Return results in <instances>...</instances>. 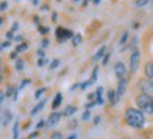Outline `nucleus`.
I'll return each mask as SVG.
<instances>
[{
    "label": "nucleus",
    "instance_id": "14",
    "mask_svg": "<svg viewBox=\"0 0 153 139\" xmlns=\"http://www.w3.org/2000/svg\"><path fill=\"white\" fill-rule=\"evenodd\" d=\"M145 74H146V77H148L149 80L153 78V62H148V64L145 65Z\"/></svg>",
    "mask_w": 153,
    "mask_h": 139
},
{
    "label": "nucleus",
    "instance_id": "56",
    "mask_svg": "<svg viewBox=\"0 0 153 139\" xmlns=\"http://www.w3.org/2000/svg\"><path fill=\"white\" fill-rule=\"evenodd\" d=\"M0 83H1V77H0Z\"/></svg>",
    "mask_w": 153,
    "mask_h": 139
},
{
    "label": "nucleus",
    "instance_id": "19",
    "mask_svg": "<svg viewBox=\"0 0 153 139\" xmlns=\"http://www.w3.org/2000/svg\"><path fill=\"white\" fill-rule=\"evenodd\" d=\"M150 1V0H135V3H133V6L135 7H143V6H146Z\"/></svg>",
    "mask_w": 153,
    "mask_h": 139
},
{
    "label": "nucleus",
    "instance_id": "36",
    "mask_svg": "<svg viewBox=\"0 0 153 139\" xmlns=\"http://www.w3.org/2000/svg\"><path fill=\"white\" fill-rule=\"evenodd\" d=\"M44 125H45V121H40V122L37 123V128H38V129H41V128L44 126Z\"/></svg>",
    "mask_w": 153,
    "mask_h": 139
},
{
    "label": "nucleus",
    "instance_id": "8",
    "mask_svg": "<svg viewBox=\"0 0 153 139\" xmlns=\"http://www.w3.org/2000/svg\"><path fill=\"white\" fill-rule=\"evenodd\" d=\"M97 77H98V68H94V71H92V75H91V78L88 80L87 83H84L81 84V88L82 89H85L87 87H89V85H92L95 81H97Z\"/></svg>",
    "mask_w": 153,
    "mask_h": 139
},
{
    "label": "nucleus",
    "instance_id": "57",
    "mask_svg": "<svg viewBox=\"0 0 153 139\" xmlns=\"http://www.w3.org/2000/svg\"><path fill=\"white\" fill-rule=\"evenodd\" d=\"M85 1H89V0H85Z\"/></svg>",
    "mask_w": 153,
    "mask_h": 139
},
{
    "label": "nucleus",
    "instance_id": "17",
    "mask_svg": "<svg viewBox=\"0 0 153 139\" xmlns=\"http://www.w3.org/2000/svg\"><path fill=\"white\" fill-rule=\"evenodd\" d=\"M81 41H82V36L81 34H74V37H72V44L78 45V44H81Z\"/></svg>",
    "mask_w": 153,
    "mask_h": 139
},
{
    "label": "nucleus",
    "instance_id": "35",
    "mask_svg": "<svg viewBox=\"0 0 153 139\" xmlns=\"http://www.w3.org/2000/svg\"><path fill=\"white\" fill-rule=\"evenodd\" d=\"M48 44H50V41L47 39H44L43 41H41V47H43V48H45V47H47Z\"/></svg>",
    "mask_w": 153,
    "mask_h": 139
},
{
    "label": "nucleus",
    "instance_id": "22",
    "mask_svg": "<svg viewBox=\"0 0 153 139\" xmlns=\"http://www.w3.org/2000/svg\"><path fill=\"white\" fill-rule=\"evenodd\" d=\"M13 138L19 139V122H14V126H13Z\"/></svg>",
    "mask_w": 153,
    "mask_h": 139
},
{
    "label": "nucleus",
    "instance_id": "25",
    "mask_svg": "<svg viewBox=\"0 0 153 139\" xmlns=\"http://www.w3.org/2000/svg\"><path fill=\"white\" fill-rule=\"evenodd\" d=\"M44 92H45V88H40V89H37V92H36V95H34V97H36V98L38 100V98H40V97H41Z\"/></svg>",
    "mask_w": 153,
    "mask_h": 139
},
{
    "label": "nucleus",
    "instance_id": "23",
    "mask_svg": "<svg viewBox=\"0 0 153 139\" xmlns=\"http://www.w3.org/2000/svg\"><path fill=\"white\" fill-rule=\"evenodd\" d=\"M23 68H24V61L19 58V60L16 61V70H17V71H22Z\"/></svg>",
    "mask_w": 153,
    "mask_h": 139
},
{
    "label": "nucleus",
    "instance_id": "15",
    "mask_svg": "<svg viewBox=\"0 0 153 139\" xmlns=\"http://www.w3.org/2000/svg\"><path fill=\"white\" fill-rule=\"evenodd\" d=\"M61 101H62V95L58 92V94L55 95L54 101H53V109H55V108H58V106L61 105Z\"/></svg>",
    "mask_w": 153,
    "mask_h": 139
},
{
    "label": "nucleus",
    "instance_id": "48",
    "mask_svg": "<svg viewBox=\"0 0 153 139\" xmlns=\"http://www.w3.org/2000/svg\"><path fill=\"white\" fill-rule=\"evenodd\" d=\"M99 121H101V118H99V117H97V118H95V121H94V122H95V123H98Z\"/></svg>",
    "mask_w": 153,
    "mask_h": 139
},
{
    "label": "nucleus",
    "instance_id": "41",
    "mask_svg": "<svg viewBox=\"0 0 153 139\" xmlns=\"http://www.w3.org/2000/svg\"><path fill=\"white\" fill-rule=\"evenodd\" d=\"M19 28V23H13V27H11V31H16Z\"/></svg>",
    "mask_w": 153,
    "mask_h": 139
},
{
    "label": "nucleus",
    "instance_id": "44",
    "mask_svg": "<svg viewBox=\"0 0 153 139\" xmlns=\"http://www.w3.org/2000/svg\"><path fill=\"white\" fill-rule=\"evenodd\" d=\"M10 57H11V58H13V60H14V58H16V57H17V51H13V53H11V54H10Z\"/></svg>",
    "mask_w": 153,
    "mask_h": 139
},
{
    "label": "nucleus",
    "instance_id": "18",
    "mask_svg": "<svg viewBox=\"0 0 153 139\" xmlns=\"http://www.w3.org/2000/svg\"><path fill=\"white\" fill-rule=\"evenodd\" d=\"M75 112H76V108H75V106H71V105H70V106H67V108H65L64 114H65L67 117H70V115H74Z\"/></svg>",
    "mask_w": 153,
    "mask_h": 139
},
{
    "label": "nucleus",
    "instance_id": "49",
    "mask_svg": "<svg viewBox=\"0 0 153 139\" xmlns=\"http://www.w3.org/2000/svg\"><path fill=\"white\" fill-rule=\"evenodd\" d=\"M75 125H76V122H75V121H72V122H71V128H75Z\"/></svg>",
    "mask_w": 153,
    "mask_h": 139
},
{
    "label": "nucleus",
    "instance_id": "27",
    "mask_svg": "<svg viewBox=\"0 0 153 139\" xmlns=\"http://www.w3.org/2000/svg\"><path fill=\"white\" fill-rule=\"evenodd\" d=\"M128 36H129L128 33H123V34H122V37H120V41H119L120 44H125L126 40H128Z\"/></svg>",
    "mask_w": 153,
    "mask_h": 139
},
{
    "label": "nucleus",
    "instance_id": "11",
    "mask_svg": "<svg viewBox=\"0 0 153 139\" xmlns=\"http://www.w3.org/2000/svg\"><path fill=\"white\" fill-rule=\"evenodd\" d=\"M105 51H106V47H101L98 51H97V54L92 57V61H99L101 58H104V56H105Z\"/></svg>",
    "mask_w": 153,
    "mask_h": 139
},
{
    "label": "nucleus",
    "instance_id": "47",
    "mask_svg": "<svg viewBox=\"0 0 153 139\" xmlns=\"http://www.w3.org/2000/svg\"><path fill=\"white\" fill-rule=\"evenodd\" d=\"M67 139H76V135H71V136H68Z\"/></svg>",
    "mask_w": 153,
    "mask_h": 139
},
{
    "label": "nucleus",
    "instance_id": "2",
    "mask_svg": "<svg viewBox=\"0 0 153 139\" xmlns=\"http://www.w3.org/2000/svg\"><path fill=\"white\" fill-rule=\"evenodd\" d=\"M137 108L143 114H153V98L146 94H140L136 98Z\"/></svg>",
    "mask_w": 153,
    "mask_h": 139
},
{
    "label": "nucleus",
    "instance_id": "40",
    "mask_svg": "<svg viewBox=\"0 0 153 139\" xmlns=\"http://www.w3.org/2000/svg\"><path fill=\"white\" fill-rule=\"evenodd\" d=\"M95 104H97V102H94V101H92V102H89V104H87V105H85V108H87V109H89V108H92V106L95 105Z\"/></svg>",
    "mask_w": 153,
    "mask_h": 139
},
{
    "label": "nucleus",
    "instance_id": "58",
    "mask_svg": "<svg viewBox=\"0 0 153 139\" xmlns=\"http://www.w3.org/2000/svg\"><path fill=\"white\" fill-rule=\"evenodd\" d=\"M58 1H61V0H58Z\"/></svg>",
    "mask_w": 153,
    "mask_h": 139
},
{
    "label": "nucleus",
    "instance_id": "1",
    "mask_svg": "<svg viewBox=\"0 0 153 139\" xmlns=\"http://www.w3.org/2000/svg\"><path fill=\"white\" fill-rule=\"evenodd\" d=\"M125 121L132 128H143L145 126V115L140 109L128 108L125 111Z\"/></svg>",
    "mask_w": 153,
    "mask_h": 139
},
{
    "label": "nucleus",
    "instance_id": "59",
    "mask_svg": "<svg viewBox=\"0 0 153 139\" xmlns=\"http://www.w3.org/2000/svg\"><path fill=\"white\" fill-rule=\"evenodd\" d=\"M152 3H153V1H152Z\"/></svg>",
    "mask_w": 153,
    "mask_h": 139
},
{
    "label": "nucleus",
    "instance_id": "21",
    "mask_svg": "<svg viewBox=\"0 0 153 139\" xmlns=\"http://www.w3.org/2000/svg\"><path fill=\"white\" fill-rule=\"evenodd\" d=\"M14 91H16V88H14L13 85H9V87H7V91H6V97H13V95H14Z\"/></svg>",
    "mask_w": 153,
    "mask_h": 139
},
{
    "label": "nucleus",
    "instance_id": "9",
    "mask_svg": "<svg viewBox=\"0 0 153 139\" xmlns=\"http://www.w3.org/2000/svg\"><path fill=\"white\" fill-rule=\"evenodd\" d=\"M108 100H109L111 105H115V104L119 101V97H118V94H116V91H114V89L108 91Z\"/></svg>",
    "mask_w": 153,
    "mask_h": 139
},
{
    "label": "nucleus",
    "instance_id": "53",
    "mask_svg": "<svg viewBox=\"0 0 153 139\" xmlns=\"http://www.w3.org/2000/svg\"><path fill=\"white\" fill-rule=\"evenodd\" d=\"M3 50V45H1V43H0V51Z\"/></svg>",
    "mask_w": 153,
    "mask_h": 139
},
{
    "label": "nucleus",
    "instance_id": "34",
    "mask_svg": "<svg viewBox=\"0 0 153 139\" xmlns=\"http://www.w3.org/2000/svg\"><path fill=\"white\" fill-rule=\"evenodd\" d=\"M6 39L9 40V41L14 39V36H13V31H7V33H6Z\"/></svg>",
    "mask_w": 153,
    "mask_h": 139
},
{
    "label": "nucleus",
    "instance_id": "42",
    "mask_svg": "<svg viewBox=\"0 0 153 139\" xmlns=\"http://www.w3.org/2000/svg\"><path fill=\"white\" fill-rule=\"evenodd\" d=\"M3 48H7V47H10V41H9V40H7V41H6V43H3Z\"/></svg>",
    "mask_w": 153,
    "mask_h": 139
},
{
    "label": "nucleus",
    "instance_id": "37",
    "mask_svg": "<svg viewBox=\"0 0 153 139\" xmlns=\"http://www.w3.org/2000/svg\"><path fill=\"white\" fill-rule=\"evenodd\" d=\"M4 97H6V94L3 92V91H0V104H1V102L4 101Z\"/></svg>",
    "mask_w": 153,
    "mask_h": 139
},
{
    "label": "nucleus",
    "instance_id": "55",
    "mask_svg": "<svg viewBox=\"0 0 153 139\" xmlns=\"http://www.w3.org/2000/svg\"><path fill=\"white\" fill-rule=\"evenodd\" d=\"M150 83H152V84H153V78H152V80H150Z\"/></svg>",
    "mask_w": 153,
    "mask_h": 139
},
{
    "label": "nucleus",
    "instance_id": "28",
    "mask_svg": "<svg viewBox=\"0 0 153 139\" xmlns=\"http://www.w3.org/2000/svg\"><path fill=\"white\" fill-rule=\"evenodd\" d=\"M89 118H91V112L85 111V112H84V115H82V121H88Z\"/></svg>",
    "mask_w": 153,
    "mask_h": 139
},
{
    "label": "nucleus",
    "instance_id": "24",
    "mask_svg": "<svg viewBox=\"0 0 153 139\" xmlns=\"http://www.w3.org/2000/svg\"><path fill=\"white\" fill-rule=\"evenodd\" d=\"M58 65H60V60H58V58H55V60H53L51 64H50V70H55Z\"/></svg>",
    "mask_w": 153,
    "mask_h": 139
},
{
    "label": "nucleus",
    "instance_id": "54",
    "mask_svg": "<svg viewBox=\"0 0 153 139\" xmlns=\"http://www.w3.org/2000/svg\"><path fill=\"white\" fill-rule=\"evenodd\" d=\"M74 3H79V0H74Z\"/></svg>",
    "mask_w": 153,
    "mask_h": 139
},
{
    "label": "nucleus",
    "instance_id": "26",
    "mask_svg": "<svg viewBox=\"0 0 153 139\" xmlns=\"http://www.w3.org/2000/svg\"><path fill=\"white\" fill-rule=\"evenodd\" d=\"M47 62H48V61H47V60H45V58H44V57H43V58H38L37 64H38V67H43V65H45Z\"/></svg>",
    "mask_w": 153,
    "mask_h": 139
},
{
    "label": "nucleus",
    "instance_id": "13",
    "mask_svg": "<svg viewBox=\"0 0 153 139\" xmlns=\"http://www.w3.org/2000/svg\"><path fill=\"white\" fill-rule=\"evenodd\" d=\"M65 30L67 28H62V27H58L55 30V34H57L58 41H65Z\"/></svg>",
    "mask_w": 153,
    "mask_h": 139
},
{
    "label": "nucleus",
    "instance_id": "43",
    "mask_svg": "<svg viewBox=\"0 0 153 139\" xmlns=\"http://www.w3.org/2000/svg\"><path fill=\"white\" fill-rule=\"evenodd\" d=\"M14 40H16L17 43H22V41H23V37H22V36H17V37H14Z\"/></svg>",
    "mask_w": 153,
    "mask_h": 139
},
{
    "label": "nucleus",
    "instance_id": "52",
    "mask_svg": "<svg viewBox=\"0 0 153 139\" xmlns=\"http://www.w3.org/2000/svg\"><path fill=\"white\" fill-rule=\"evenodd\" d=\"M1 24H3V19L0 17V26H1Z\"/></svg>",
    "mask_w": 153,
    "mask_h": 139
},
{
    "label": "nucleus",
    "instance_id": "7",
    "mask_svg": "<svg viewBox=\"0 0 153 139\" xmlns=\"http://www.w3.org/2000/svg\"><path fill=\"white\" fill-rule=\"evenodd\" d=\"M126 85H128V81H126L125 78H120V80H119V84H118V89H116V94H118V97H119V98L123 94H125Z\"/></svg>",
    "mask_w": 153,
    "mask_h": 139
},
{
    "label": "nucleus",
    "instance_id": "50",
    "mask_svg": "<svg viewBox=\"0 0 153 139\" xmlns=\"http://www.w3.org/2000/svg\"><path fill=\"white\" fill-rule=\"evenodd\" d=\"M101 3V0H94V4H99Z\"/></svg>",
    "mask_w": 153,
    "mask_h": 139
},
{
    "label": "nucleus",
    "instance_id": "31",
    "mask_svg": "<svg viewBox=\"0 0 153 139\" xmlns=\"http://www.w3.org/2000/svg\"><path fill=\"white\" fill-rule=\"evenodd\" d=\"M51 139H62V135L60 132H54V134L51 135Z\"/></svg>",
    "mask_w": 153,
    "mask_h": 139
},
{
    "label": "nucleus",
    "instance_id": "46",
    "mask_svg": "<svg viewBox=\"0 0 153 139\" xmlns=\"http://www.w3.org/2000/svg\"><path fill=\"white\" fill-rule=\"evenodd\" d=\"M36 136H37V132H33V134L30 135V136H28V138H30V139H33V138H36Z\"/></svg>",
    "mask_w": 153,
    "mask_h": 139
},
{
    "label": "nucleus",
    "instance_id": "32",
    "mask_svg": "<svg viewBox=\"0 0 153 139\" xmlns=\"http://www.w3.org/2000/svg\"><path fill=\"white\" fill-rule=\"evenodd\" d=\"M109 57H111L109 53H108V54H105V56H104V60H102V64H104V65H106V64H108V61H109Z\"/></svg>",
    "mask_w": 153,
    "mask_h": 139
},
{
    "label": "nucleus",
    "instance_id": "5",
    "mask_svg": "<svg viewBox=\"0 0 153 139\" xmlns=\"http://www.w3.org/2000/svg\"><path fill=\"white\" fill-rule=\"evenodd\" d=\"M115 75L119 78H125V75H126V67H125V64L123 62H116L115 64Z\"/></svg>",
    "mask_w": 153,
    "mask_h": 139
},
{
    "label": "nucleus",
    "instance_id": "12",
    "mask_svg": "<svg viewBox=\"0 0 153 139\" xmlns=\"http://www.w3.org/2000/svg\"><path fill=\"white\" fill-rule=\"evenodd\" d=\"M102 94H104V88L102 87H98L97 88V92H95V95H97V104H99V105H102L104 104V98H102Z\"/></svg>",
    "mask_w": 153,
    "mask_h": 139
},
{
    "label": "nucleus",
    "instance_id": "10",
    "mask_svg": "<svg viewBox=\"0 0 153 139\" xmlns=\"http://www.w3.org/2000/svg\"><path fill=\"white\" fill-rule=\"evenodd\" d=\"M10 121H11V112L9 109H6V111H3V115H1V125L6 126Z\"/></svg>",
    "mask_w": 153,
    "mask_h": 139
},
{
    "label": "nucleus",
    "instance_id": "29",
    "mask_svg": "<svg viewBox=\"0 0 153 139\" xmlns=\"http://www.w3.org/2000/svg\"><path fill=\"white\" fill-rule=\"evenodd\" d=\"M28 84H30V80H23V83L20 84V87H19V89H20V91H22V89L24 88V87H26V85H28Z\"/></svg>",
    "mask_w": 153,
    "mask_h": 139
},
{
    "label": "nucleus",
    "instance_id": "45",
    "mask_svg": "<svg viewBox=\"0 0 153 139\" xmlns=\"http://www.w3.org/2000/svg\"><path fill=\"white\" fill-rule=\"evenodd\" d=\"M78 87H79V84H74V85L71 87V91H75V89L78 88Z\"/></svg>",
    "mask_w": 153,
    "mask_h": 139
},
{
    "label": "nucleus",
    "instance_id": "38",
    "mask_svg": "<svg viewBox=\"0 0 153 139\" xmlns=\"http://www.w3.org/2000/svg\"><path fill=\"white\" fill-rule=\"evenodd\" d=\"M37 54H38V57H40V58H43V57H44V50H43V48H40V50L37 51Z\"/></svg>",
    "mask_w": 153,
    "mask_h": 139
},
{
    "label": "nucleus",
    "instance_id": "16",
    "mask_svg": "<svg viewBox=\"0 0 153 139\" xmlns=\"http://www.w3.org/2000/svg\"><path fill=\"white\" fill-rule=\"evenodd\" d=\"M44 102H45V100H43V101H41V102H38L37 105L34 106L33 109H31V115H36L37 112H40V111H41V109H43V108H44Z\"/></svg>",
    "mask_w": 153,
    "mask_h": 139
},
{
    "label": "nucleus",
    "instance_id": "33",
    "mask_svg": "<svg viewBox=\"0 0 153 139\" xmlns=\"http://www.w3.org/2000/svg\"><path fill=\"white\" fill-rule=\"evenodd\" d=\"M38 31H40L41 34H47V33H48V28H47V27H41V26H38Z\"/></svg>",
    "mask_w": 153,
    "mask_h": 139
},
{
    "label": "nucleus",
    "instance_id": "20",
    "mask_svg": "<svg viewBox=\"0 0 153 139\" xmlns=\"http://www.w3.org/2000/svg\"><path fill=\"white\" fill-rule=\"evenodd\" d=\"M27 48H28L27 43H22V44H19L16 47V51H17V53H23V51H26Z\"/></svg>",
    "mask_w": 153,
    "mask_h": 139
},
{
    "label": "nucleus",
    "instance_id": "3",
    "mask_svg": "<svg viewBox=\"0 0 153 139\" xmlns=\"http://www.w3.org/2000/svg\"><path fill=\"white\" fill-rule=\"evenodd\" d=\"M139 88L142 91V94H146L153 98V84L150 83V80H142L139 83Z\"/></svg>",
    "mask_w": 153,
    "mask_h": 139
},
{
    "label": "nucleus",
    "instance_id": "6",
    "mask_svg": "<svg viewBox=\"0 0 153 139\" xmlns=\"http://www.w3.org/2000/svg\"><path fill=\"white\" fill-rule=\"evenodd\" d=\"M60 118H61V114H58V112H54L53 115H50L48 121H47V128L55 126V125L58 123V121H60Z\"/></svg>",
    "mask_w": 153,
    "mask_h": 139
},
{
    "label": "nucleus",
    "instance_id": "4",
    "mask_svg": "<svg viewBox=\"0 0 153 139\" xmlns=\"http://www.w3.org/2000/svg\"><path fill=\"white\" fill-rule=\"evenodd\" d=\"M139 62H140V53L137 50H135L132 53L131 56V71L135 74L137 71V68H139Z\"/></svg>",
    "mask_w": 153,
    "mask_h": 139
},
{
    "label": "nucleus",
    "instance_id": "39",
    "mask_svg": "<svg viewBox=\"0 0 153 139\" xmlns=\"http://www.w3.org/2000/svg\"><path fill=\"white\" fill-rule=\"evenodd\" d=\"M6 9H7V3H6V1H3V3L0 4V10H6Z\"/></svg>",
    "mask_w": 153,
    "mask_h": 139
},
{
    "label": "nucleus",
    "instance_id": "51",
    "mask_svg": "<svg viewBox=\"0 0 153 139\" xmlns=\"http://www.w3.org/2000/svg\"><path fill=\"white\" fill-rule=\"evenodd\" d=\"M31 1H33V4H34V6H37V4H38V0H31Z\"/></svg>",
    "mask_w": 153,
    "mask_h": 139
},
{
    "label": "nucleus",
    "instance_id": "30",
    "mask_svg": "<svg viewBox=\"0 0 153 139\" xmlns=\"http://www.w3.org/2000/svg\"><path fill=\"white\" fill-rule=\"evenodd\" d=\"M72 37H74V33H72L71 30H65V40L72 39Z\"/></svg>",
    "mask_w": 153,
    "mask_h": 139
}]
</instances>
